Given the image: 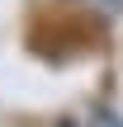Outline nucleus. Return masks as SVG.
<instances>
[{"label": "nucleus", "instance_id": "obj_1", "mask_svg": "<svg viewBox=\"0 0 123 127\" xmlns=\"http://www.w3.org/2000/svg\"><path fill=\"white\" fill-rule=\"evenodd\" d=\"M104 5H119V0H104Z\"/></svg>", "mask_w": 123, "mask_h": 127}]
</instances>
